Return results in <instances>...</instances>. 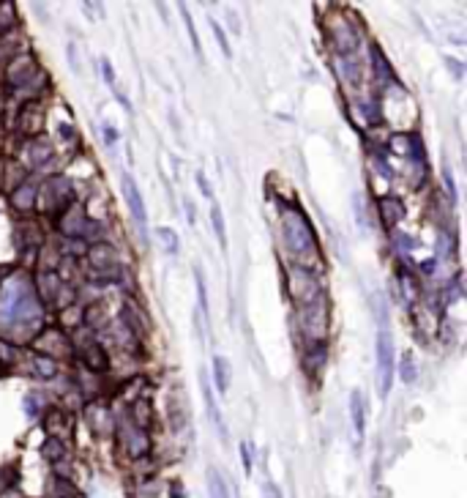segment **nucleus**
Here are the masks:
<instances>
[{
  "label": "nucleus",
  "mask_w": 467,
  "mask_h": 498,
  "mask_svg": "<svg viewBox=\"0 0 467 498\" xmlns=\"http://www.w3.org/2000/svg\"><path fill=\"white\" fill-rule=\"evenodd\" d=\"M30 69H33V60L30 58H20L8 66V79L11 85H27L30 82Z\"/></svg>",
  "instance_id": "6e6552de"
},
{
  "label": "nucleus",
  "mask_w": 467,
  "mask_h": 498,
  "mask_svg": "<svg viewBox=\"0 0 467 498\" xmlns=\"http://www.w3.org/2000/svg\"><path fill=\"white\" fill-rule=\"evenodd\" d=\"M101 69H104V79L112 85V82H115V77H112V66H110V60H101Z\"/></svg>",
  "instance_id": "cd10ccee"
},
{
  "label": "nucleus",
  "mask_w": 467,
  "mask_h": 498,
  "mask_svg": "<svg viewBox=\"0 0 467 498\" xmlns=\"http://www.w3.org/2000/svg\"><path fill=\"white\" fill-rule=\"evenodd\" d=\"M41 321V307L22 276L11 279L0 296V324H36Z\"/></svg>",
  "instance_id": "f257e3e1"
},
{
  "label": "nucleus",
  "mask_w": 467,
  "mask_h": 498,
  "mask_svg": "<svg viewBox=\"0 0 467 498\" xmlns=\"http://www.w3.org/2000/svg\"><path fill=\"white\" fill-rule=\"evenodd\" d=\"M91 260H93V266H98V269L112 266V263H115V249L107 247V244H98V247H93V252H91Z\"/></svg>",
  "instance_id": "9b49d317"
},
{
  "label": "nucleus",
  "mask_w": 467,
  "mask_h": 498,
  "mask_svg": "<svg viewBox=\"0 0 467 498\" xmlns=\"http://www.w3.org/2000/svg\"><path fill=\"white\" fill-rule=\"evenodd\" d=\"M380 214H383V219L388 227L396 224V219H402L404 217V208H402V203L396 198H383L380 200Z\"/></svg>",
  "instance_id": "9d476101"
},
{
  "label": "nucleus",
  "mask_w": 467,
  "mask_h": 498,
  "mask_svg": "<svg viewBox=\"0 0 467 498\" xmlns=\"http://www.w3.org/2000/svg\"><path fill=\"white\" fill-rule=\"evenodd\" d=\"M263 498H282L279 487H276L270 479H265V482H263Z\"/></svg>",
  "instance_id": "5701e85b"
},
{
  "label": "nucleus",
  "mask_w": 467,
  "mask_h": 498,
  "mask_svg": "<svg viewBox=\"0 0 467 498\" xmlns=\"http://www.w3.org/2000/svg\"><path fill=\"white\" fill-rule=\"evenodd\" d=\"M241 460H244V471L246 473H251V466H254V463H251V452H249V444H241Z\"/></svg>",
  "instance_id": "b1692460"
},
{
  "label": "nucleus",
  "mask_w": 467,
  "mask_h": 498,
  "mask_svg": "<svg viewBox=\"0 0 467 498\" xmlns=\"http://www.w3.org/2000/svg\"><path fill=\"white\" fill-rule=\"evenodd\" d=\"M159 238H162V244L167 247V252H170V255H175V252H178V236L172 233L170 227H162V230H159Z\"/></svg>",
  "instance_id": "412c9836"
},
{
  "label": "nucleus",
  "mask_w": 467,
  "mask_h": 498,
  "mask_svg": "<svg viewBox=\"0 0 467 498\" xmlns=\"http://www.w3.org/2000/svg\"><path fill=\"white\" fill-rule=\"evenodd\" d=\"M211 222H213V233H216V238H219V247L227 249V233H224V219H221V208L213 203L211 205Z\"/></svg>",
  "instance_id": "ddd939ff"
},
{
  "label": "nucleus",
  "mask_w": 467,
  "mask_h": 498,
  "mask_svg": "<svg viewBox=\"0 0 467 498\" xmlns=\"http://www.w3.org/2000/svg\"><path fill=\"white\" fill-rule=\"evenodd\" d=\"M36 367H39V373L44 375V378H52V375H55V362L47 359V356H39V359H36Z\"/></svg>",
  "instance_id": "4be33fe9"
},
{
  "label": "nucleus",
  "mask_w": 467,
  "mask_h": 498,
  "mask_svg": "<svg viewBox=\"0 0 467 498\" xmlns=\"http://www.w3.org/2000/svg\"><path fill=\"white\" fill-rule=\"evenodd\" d=\"M49 153H52V148H49V146H39V143H30V148H27V159H30V165H44Z\"/></svg>",
  "instance_id": "dca6fc26"
},
{
  "label": "nucleus",
  "mask_w": 467,
  "mask_h": 498,
  "mask_svg": "<svg viewBox=\"0 0 467 498\" xmlns=\"http://www.w3.org/2000/svg\"><path fill=\"white\" fill-rule=\"evenodd\" d=\"M282 227H284V238H287V247L295 255V260L298 263H312L317 257V241H315L309 219L301 211H287Z\"/></svg>",
  "instance_id": "f03ea898"
},
{
  "label": "nucleus",
  "mask_w": 467,
  "mask_h": 498,
  "mask_svg": "<svg viewBox=\"0 0 467 498\" xmlns=\"http://www.w3.org/2000/svg\"><path fill=\"white\" fill-rule=\"evenodd\" d=\"M33 198H36V189H33V184H22V189L11 195L14 205H17L20 211H27V208L33 205Z\"/></svg>",
  "instance_id": "f8f14e48"
},
{
  "label": "nucleus",
  "mask_w": 467,
  "mask_h": 498,
  "mask_svg": "<svg viewBox=\"0 0 467 498\" xmlns=\"http://www.w3.org/2000/svg\"><path fill=\"white\" fill-rule=\"evenodd\" d=\"M208 490H211V498H230L227 482H224V479H221L216 471L208 473Z\"/></svg>",
  "instance_id": "4468645a"
},
{
  "label": "nucleus",
  "mask_w": 467,
  "mask_h": 498,
  "mask_svg": "<svg viewBox=\"0 0 467 498\" xmlns=\"http://www.w3.org/2000/svg\"><path fill=\"white\" fill-rule=\"evenodd\" d=\"M197 186H199V192L205 195V198H213V189H211V184L205 181V175L197 173Z\"/></svg>",
  "instance_id": "393cba45"
},
{
  "label": "nucleus",
  "mask_w": 467,
  "mask_h": 498,
  "mask_svg": "<svg viewBox=\"0 0 467 498\" xmlns=\"http://www.w3.org/2000/svg\"><path fill=\"white\" fill-rule=\"evenodd\" d=\"M180 17H183V23H186V30H189V39H192V47H195V52H199V39H197L195 23H192V14H189V8H186V6H180Z\"/></svg>",
  "instance_id": "6ab92c4d"
},
{
  "label": "nucleus",
  "mask_w": 467,
  "mask_h": 498,
  "mask_svg": "<svg viewBox=\"0 0 467 498\" xmlns=\"http://www.w3.org/2000/svg\"><path fill=\"white\" fill-rule=\"evenodd\" d=\"M126 449H129L131 454H143L147 449V435L137 424H129V427H126Z\"/></svg>",
  "instance_id": "1a4fd4ad"
},
{
  "label": "nucleus",
  "mask_w": 467,
  "mask_h": 498,
  "mask_svg": "<svg viewBox=\"0 0 467 498\" xmlns=\"http://www.w3.org/2000/svg\"><path fill=\"white\" fill-rule=\"evenodd\" d=\"M199 389H202V400H205V411H208L211 422H213V427H216L219 438L224 441V438H227V430H224V422H221V411H219V405H216V397H213V386H211V381H208L205 370H199Z\"/></svg>",
  "instance_id": "39448f33"
},
{
  "label": "nucleus",
  "mask_w": 467,
  "mask_h": 498,
  "mask_svg": "<svg viewBox=\"0 0 467 498\" xmlns=\"http://www.w3.org/2000/svg\"><path fill=\"white\" fill-rule=\"evenodd\" d=\"M402 381H404V383H413V381H416V364H413V356H410V353L402 356Z\"/></svg>",
  "instance_id": "aec40b11"
},
{
  "label": "nucleus",
  "mask_w": 467,
  "mask_h": 498,
  "mask_svg": "<svg viewBox=\"0 0 467 498\" xmlns=\"http://www.w3.org/2000/svg\"><path fill=\"white\" fill-rule=\"evenodd\" d=\"M25 411H27L30 416H36V414H39V397H36V395L25 400Z\"/></svg>",
  "instance_id": "bb28decb"
},
{
  "label": "nucleus",
  "mask_w": 467,
  "mask_h": 498,
  "mask_svg": "<svg viewBox=\"0 0 467 498\" xmlns=\"http://www.w3.org/2000/svg\"><path fill=\"white\" fill-rule=\"evenodd\" d=\"M350 419H353V430H355V438H358V447L364 444V433H367V405L358 389L350 392Z\"/></svg>",
  "instance_id": "423d86ee"
},
{
  "label": "nucleus",
  "mask_w": 467,
  "mask_h": 498,
  "mask_svg": "<svg viewBox=\"0 0 467 498\" xmlns=\"http://www.w3.org/2000/svg\"><path fill=\"white\" fill-rule=\"evenodd\" d=\"M44 454H47V457H55V460H58V457L63 454V449H60V444H58V441H49L47 447H44Z\"/></svg>",
  "instance_id": "a878e982"
},
{
  "label": "nucleus",
  "mask_w": 467,
  "mask_h": 498,
  "mask_svg": "<svg viewBox=\"0 0 467 498\" xmlns=\"http://www.w3.org/2000/svg\"><path fill=\"white\" fill-rule=\"evenodd\" d=\"M123 184V198L129 203V211H131V217H134V222H137V233L143 236V241H147V211H145V200L140 195V186L134 184V178L131 175H123L121 178Z\"/></svg>",
  "instance_id": "20e7f679"
},
{
  "label": "nucleus",
  "mask_w": 467,
  "mask_h": 498,
  "mask_svg": "<svg viewBox=\"0 0 467 498\" xmlns=\"http://www.w3.org/2000/svg\"><path fill=\"white\" fill-rule=\"evenodd\" d=\"M85 359H88V364L93 367V370H107V356H104V350L93 345V348H88L85 353Z\"/></svg>",
  "instance_id": "a211bd4d"
},
{
  "label": "nucleus",
  "mask_w": 467,
  "mask_h": 498,
  "mask_svg": "<svg viewBox=\"0 0 467 498\" xmlns=\"http://www.w3.org/2000/svg\"><path fill=\"white\" fill-rule=\"evenodd\" d=\"M211 30H213V39L219 42L221 55H224V58H232V47H230V42H227V33H224V27H221L216 20H211Z\"/></svg>",
  "instance_id": "2eb2a0df"
},
{
  "label": "nucleus",
  "mask_w": 467,
  "mask_h": 498,
  "mask_svg": "<svg viewBox=\"0 0 467 498\" xmlns=\"http://www.w3.org/2000/svg\"><path fill=\"white\" fill-rule=\"evenodd\" d=\"M374 356H377V395L388 397L393 386V375H396V350H393V337L386 328L377 334Z\"/></svg>",
  "instance_id": "7ed1b4c3"
},
{
  "label": "nucleus",
  "mask_w": 467,
  "mask_h": 498,
  "mask_svg": "<svg viewBox=\"0 0 467 498\" xmlns=\"http://www.w3.org/2000/svg\"><path fill=\"white\" fill-rule=\"evenodd\" d=\"M195 282H197V296H199V312L205 315V321H208V290H205V282H202V272L197 269L195 272Z\"/></svg>",
  "instance_id": "f3484780"
},
{
  "label": "nucleus",
  "mask_w": 467,
  "mask_h": 498,
  "mask_svg": "<svg viewBox=\"0 0 467 498\" xmlns=\"http://www.w3.org/2000/svg\"><path fill=\"white\" fill-rule=\"evenodd\" d=\"M230 381H232V367L224 356H213V383H216V392L227 395L230 389Z\"/></svg>",
  "instance_id": "0eeeda50"
}]
</instances>
